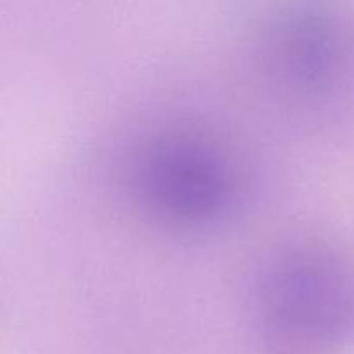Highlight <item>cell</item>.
Wrapping results in <instances>:
<instances>
[{"mask_svg":"<svg viewBox=\"0 0 354 354\" xmlns=\"http://www.w3.org/2000/svg\"><path fill=\"white\" fill-rule=\"evenodd\" d=\"M252 294L277 344L320 349L354 335V283L325 252L294 251L266 263Z\"/></svg>","mask_w":354,"mask_h":354,"instance_id":"6da1fadb","label":"cell"},{"mask_svg":"<svg viewBox=\"0 0 354 354\" xmlns=\"http://www.w3.org/2000/svg\"><path fill=\"white\" fill-rule=\"evenodd\" d=\"M130 183L144 209L190 228L227 216L237 194L225 159L189 138H161L145 145L130 166Z\"/></svg>","mask_w":354,"mask_h":354,"instance_id":"7a4b0ae2","label":"cell"}]
</instances>
